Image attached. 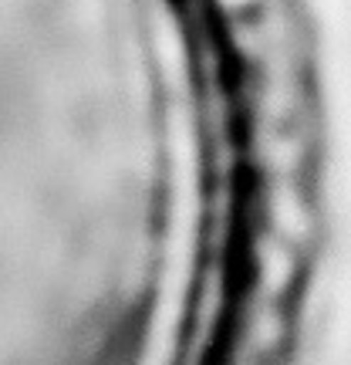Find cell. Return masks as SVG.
<instances>
[{
	"instance_id": "6da1fadb",
	"label": "cell",
	"mask_w": 351,
	"mask_h": 365,
	"mask_svg": "<svg viewBox=\"0 0 351 365\" xmlns=\"http://www.w3.org/2000/svg\"><path fill=\"white\" fill-rule=\"evenodd\" d=\"M271 223H273V237H277V240L304 244V240L311 237V213H308V203H304L290 186H277V190H273Z\"/></svg>"
},
{
	"instance_id": "7a4b0ae2",
	"label": "cell",
	"mask_w": 351,
	"mask_h": 365,
	"mask_svg": "<svg viewBox=\"0 0 351 365\" xmlns=\"http://www.w3.org/2000/svg\"><path fill=\"white\" fill-rule=\"evenodd\" d=\"M223 7H247V4H253V0H220Z\"/></svg>"
}]
</instances>
